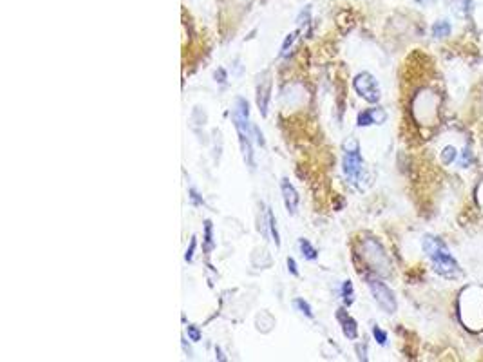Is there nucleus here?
I'll return each instance as SVG.
<instances>
[{
    "mask_svg": "<svg viewBox=\"0 0 483 362\" xmlns=\"http://www.w3.org/2000/svg\"><path fill=\"white\" fill-rule=\"evenodd\" d=\"M424 252L427 254V258L431 259L432 268L438 276L446 277V279H458L462 277V268L452 258V254L449 252L447 244L442 241L440 238L434 236H426L422 241Z\"/></svg>",
    "mask_w": 483,
    "mask_h": 362,
    "instance_id": "f257e3e1",
    "label": "nucleus"
},
{
    "mask_svg": "<svg viewBox=\"0 0 483 362\" xmlns=\"http://www.w3.org/2000/svg\"><path fill=\"white\" fill-rule=\"evenodd\" d=\"M362 252H364L362 256H364L366 262L370 264V268L374 274H378V276H389L391 274V261H389L388 254L376 239L364 241Z\"/></svg>",
    "mask_w": 483,
    "mask_h": 362,
    "instance_id": "f03ea898",
    "label": "nucleus"
},
{
    "mask_svg": "<svg viewBox=\"0 0 483 362\" xmlns=\"http://www.w3.org/2000/svg\"><path fill=\"white\" fill-rule=\"evenodd\" d=\"M368 286L371 290V296L373 299L376 300V304L386 312V314H394L398 308L396 304V297H394V292L389 288L386 282H382L376 277H368Z\"/></svg>",
    "mask_w": 483,
    "mask_h": 362,
    "instance_id": "7ed1b4c3",
    "label": "nucleus"
},
{
    "mask_svg": "<svg viewBox=\"0 0 483 362\" xmlns=\"http://www.w3.org/2000/svg\"><path fill=\"white\" fill-rule=\"evenodd\" d=\"M353 87H355L356 94L366 100L368 104H378L380 102V87L376 78L371 72H360L353 80Z\"/></svg>",
    "mask_w": 483,
    "mask_h": 362,
    "instance_id": "20e7f679",
    "label": "nucleus"
},
{
    "mask_svg": "<svg viewBox=\"0 0 483 362\" xmlns=\"http://www.w3.org/2000/svg\"><path fill=\"white\" fill-rule=\"evenodd\" d=\"M350 142L351 148L348 145H344L346 154H344V160H342V168H344V174L350 180H356L360 176L362 168H364V160H362V154H360L358 143L355 140H350Z\"/></svg>",
    "mask_w": 483,
    "mask_h": 362,
    "instance_id": "39448f33",
    "label": "nucleus"
},
{
    "mask_svg": "<svg viewBox=\"0 0 483 362\" xmlns=\"http://www.w3.org/2000/svg\"><path fill=\"white\" fill-rule=\"evenodd\" d=\"M280 192H282V201H284V206H286V210H288V214L297 216L300 196H298L297 188L290 183L288 178H282V180H280Z\"/></svg>",
    "mask_w": 483,
    "mask_h": 362,
    "instance_id": "423d86ee",
    "label": "nucleus"
},
{
    "mask_svg": "<svg viewBox=\"0 0 483 362\" xmlns=\"http://www.w3.org/2000/svg\"><path fill=\"white\" fill-rule=\"evenodd\" d=\"M270 100H272V78L266 74V80L260 82L257 87V107L262 118L268 116V109H270Z\"/></svg>",
    "mask_w": 483,
    "mask_h": 362,
    "instance_id": "0eeeda50",
    "label": "nucleus"
},
{
    "mask_svg": "<svg viewBox=\"0 0 483 362\" xmlns=\"http://www.w3.org/2000/svg\"><path fill=\"white\" fill-rule=\"evenodd\" d=\"M386 120H388V112L384 109L374 107V109L362 110L356 118V124H358V127H370V125H382Z\"/></svg>",
    "mask_w": 483,
    "mask_h": 362,
    "instance_id": "6e6552de",
    "label": "nucleus"
},
{
    "mask_svg": "<svg viewBox=\"0 0 483 362\" xmlns=\"http://www.w3.org/2000/svg\"><path fill=\"white\" fill-rule=\"evenodd\" d=\"M336 320H338V324H340L342 334L346 335L350 340H355V338L358 337V324H356V320L353 319L344 308H340V310L336 312Z\"/></svg>",
    "mask_w": 483,
    "mask_h": 362,
    "instance_id": "1a4fd4ad",
    "label": "nucleus"
},
{
    "mask_svg": "<svg viewBox=\"0 0 483 362\" xmlns=\"http://www.w3.org/2000/svg\"><path fill=\"white\" fill-rule=\"evenodd\" d=\"M298 248H300V254L304 256V259H308V261H317L318 259L317 248L313 246L308 239H304V238L298 239Z\"/></svg>",
    "mask_w": 483,
    "mask_h": 362,
    "instance_id": "9d476101",
    "label": "nucleus"
},
{
    "mask_svg": "<svg viewBox=\"0 0 483 362\" xmlns=\"http://www.w3.org/2000/svg\"><path fill=\"white\" fill-rule=\"evenodd\" d=\"M266 214H268V228H270V236L272 239L275 241V246H280V238H279V228H277V220H275V214L272 208H266Z\"/></svg>",
    "mask_w": 483,
    "mask_h": 362,
    "instance_id": "9b49d317",
    "label": "nucleus"
},
{
    "mask_svg": "<svg viewBox=\"0 0 483 362\" xmlns=\"http://www.w3.org/2000/svg\"><path fill=\"white\" fill-rule=\"evenodd\" d=\"M450 31H452V28H450V24L447 20H440V22H436L432 26V36L434 38H446V36L450 34Z\"/></svg>",
    "mask_w": 483,
    "mask_h": 362,
    "instance_id": "f8f14e48",
    "label": "nucleus"
},
{
    "mask_svg": "<svg viewBox=\"0 0 483 362\" xmlns=\"http://www.w3.org/2000/svg\"><path fill=\"white\" fill-rule=\"evenodd\" d=\"M294 308L298 312V314H302L304 317H308V319H313V310H312V306H310L308 300H304V299H294Z\"/></svg>",
    "mask_w": 483,
    "mask_h": 362,
    "instance_id": "ddd939ff",
    "label": "nucleus"
},
{
    "mask_svg": "<svg viewBox=\"0 0 483 362\" xmlns=\"http://www.w3.org/2000/svg\"><path fill=\"white\" fill-rule=\"evenodd\" d=\"M214 226H212V221H204V248H206V252H210L214 248Z\"/></svg>",
    "mask_w": 483,
    "mask_h": 362,
    "instance_id": "4468645a",
    "label": "nucleus"
},
{
    "mask_svg": "<svg viewBox=\"0 0 483 362\" xmlns=\"http://www.w3.org/2000/svg\"><path fill=\"white\" fill-rule=\"evenodd\" d=\"M342 297H344V302L348 306L353 304L355 297H353V282L351 281H344V284H342Z\"/></svg>",
    "mask_w": 483,
    "mask_h": 362,
    "instance_id": "2eb2a0df",
    "label": "nucleus"
},
{
    "mask_svg": "<svg viewBox=\"0 0 483 362\" xmlns=\"http://www.w3.org/2000/svg\"><path fill=\"white\" fill-rule=\"evenodd\" d=\"M456 158H458V150H456L454 147H446L444 148V152H442V162L446 163V165H450L452 162H456Z\"/></svg>",
    "mask_w": 483,
    "mask_h": 362,
    "instance_id": "dca6fc26",
    "label": "nucleus"
},
{
    "mask_svg": "<svg viewBox=\"0 0 483 362\" xmlns=\"http://www.w3.org/2000/svg\"><path fill=\"white\" fill-rule=\"evenodd\" d=\"M297 34H298V31H294V33H290L288 36H286L284 44H282V48H280V56H288V52H290V49H292V46H294Z\"/></svg>",
    "mask_w": 483,
    "mask_h": 362,
    "instance_id": "f3484780",
    "label": "nucleus"
},
{
    "mask_svg": "<svg viewBox=\"0 0 483 362\" xmlns=\"http://www.w3.org/2000/svg\"><path fill=\"white\" fill-rule=\"evenodd\" d=\"M186 335H188V338L192 340V342H199L201 337H203L201 330H199L198 326H194V324H188V326H186Z\"/></svg>",
    "mask_w": 483,
    "mask_h": 362,
    "instance_id": "a211bd4d",
    "label": "nucleus"
},
{
    "mask_svg": "<svg viewBox=\"0 0 483 362\" xmlns=\"http://www.w3.org/2000/svg\"><path fill=\"white\" fill-rule=\"evenodd\" d=\"M373 337L380 346H386L388 344V334L382 328H378V326H373Z\"/></svg>",
    "mask_w": 483,
    "mask_h": 362,
    "instance_id": "6ab92c4d",
    "label": "nucleus"
},
{
    "mask_svg": "<svg viewBox=\"0 0 483 362\" xmlns=\"http://www.w3.org/2000/svg\"><path fill=\"white\" fill-rule=\"evenodd\" d=\"M196 246H198V239L192 238V239H190V246L186 248V254H185V261H186V262H192V261H194Z\"/></svg>",
    "mask_w": 483,
    "mask_h": 362,
    "instance_id": "aec40b11",
    "label": "nucleus"
},
{
    "mask_svg": "<svg viewBox=\"0 0 483 362\" xmlns=\"http://www.w3.org/2000/svg\"><path fill=\"white\" fill-rule=\"evenodd\" d=\"M310 13H312V6H308V8H306V10H304L302 13L298 14L297 24L298 26H302V24L306 26V24H308V22H310Z\"/></svg>",
    "mask_w": 483,
    "mask_h": 362,
    "instance_id": "412c9836",
    "label": "nucleus"
},
{
    "mask_svg": "<svg viewBox=\"0 0 483 362\" xmlns=\"http://www.w3.org/2000/svg\"><path fill=\"white\" fill-rule=\"evenodd\" d=\"M226 80H228V76H226V71H224L223 67H219L218 71H216V82H219V84H226Z\"/></svg>",
    "mask_w": 483,
    "mask_h": 362,
    "instance_id": "4be33fe9",
    "label": "nucleus"
},
{
    "mask_svg": "<svg viewBox=\"0 0 483 362\" xmlns=\"http://www.w3.org/2000/svg\"><path fill=\"white\" fill-rule=\"evenodd\" d=\"M288 270L292 272V276H295V277H298L300 274H298V268H297V262H295V259L294 258H288Z\"/></svg>",
    "mask_w": 483,
    "mask_h": 362,
    "instance_id": "5701e85b",
    "label": "nucleus"
},
{
    "mask_svg": "<svg viewBox=\"0 0 483 362\" xmlns=\"http://www.w3.org/2000/svg\"><path fill=\"white\" fill-rule=\"evenodd\" d=\"M190 200H192V203H194V205H203V200L199 198V194H198V190H196V188H190Z\"/></svg>",
    "mask_w": 483,
    "mask_h": 362,
    "instance_id": "b1692460",
    "label": "nucleus"
},
{
    "mask_svg": "<svg viewBox=\"0 0 483 362\" xmlns=\"http://www.w3.org/2000/svg\"><path fill=\"white\" fill-rule=\"evenodd\" d=\"M416 4H420V6H427V4H431V0H414Z\"/></svg>",
    "mask_w": 483,
    "mask_h": 362,
    "instance_id": "393cba45",
    "label": "nucleus"
}]
</instances>
